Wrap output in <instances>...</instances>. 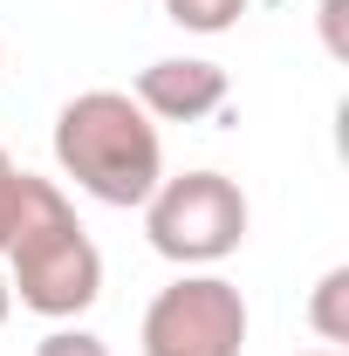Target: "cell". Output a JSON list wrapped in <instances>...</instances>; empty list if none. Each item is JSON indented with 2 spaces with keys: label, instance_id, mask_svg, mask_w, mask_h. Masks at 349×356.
I'll return each instance as SVG.
<instances>
[{
  "label": "cell",
  "instance_id": "cell-1",
  "mask_svg": "<svg viewBox=\"0 0 349 356\" xmlns=\"http://www.w3.org/2000/svg\"><path fill=\"white\" fill-rule=\"evenodd\" d=\"M0 274H7V295L28 315L76 322L83 309H96V295H103V254L83 233L69 192L55 178L21 172V213H14V233H7Z\"/></svg>",
  "mask_w": 349,
  "mask_h": 356
},
{
  "label": "cell",
  "instance_id": "cell-2",
  "mask_svg": "<svg viewBox=\"0 0 349 356\" xmlns=\"http://www.w3.org/2000/svg\"><path fill=\"white\" fill-rule=\"evenodd\" d=\"M55 165L96 206H144L165 178L158 124L124 89H83L55 110Z\"/></svg>",
  "mask_w": 349,
  "mask_h": 356
},
{
  "label": "cell",
  "instance_id": "cell-3",
  "mask_svg": "<svg viewBox=\"0 0 349 356\" xmlns=\"http://www.w3.org/2000/svg\"><path fill=\"white\" fill-rule=\"evenodd\" d=\"M247 192L226 172H185L158 178V192L144 199V240L165 254L172 267H219L226 254H240L247 240Z\"/></svg>",
  "mask_w": 349,
  "mask_h": 356
},
{
  "label": "cell",
  "instance_id": "cell-4",
  "mask_svg": "<svg viewBox=\"0 0 349 356\" xmlns=\"http://www.w3.org/2000/svg\"><path fill=\"white\" fill-rule=\"evenodd\" d=\"M137 350L144 356H240L247 350V295L213 267H192L172 288L151 295Z\"/></svg>",
  "mask_w": 349,
  "mask_h": 356
},
{
  "label": "cell",
  "instance_id": "cell-5",
  "mask_svg": "<svg viewBox=\"0 0 349 356\" xmlns=\"http://www.w3.org/2000/svg\"><path fill=\"white\" fill-rule=\"evenodd\" d=\"M137 110L151 124H199L226 103V69L206 55H165L151 69H137Z\"/></svg>",
  "mask_w": 349,
  "mask_h": 356
},
{
  "label": "cell",
  "instance_id": "cell-6",
  "mask_svg": "<svg viewBox=\"0 0 349 356\" xmlns=\"http://www.w3.org/2000/svg\"><path fill=\"white\" fill-rule=\"evenodd\" d=\"M308 329L322 343H349V267H329L308 295Z\"/></svg>",
  "mask_w": 349,
  "mask_h": 356
},
{
  "label": "cell",
  "instance_id": "cell-7",
  "mask_svg": "<svg viewBox=\"0 0 349 356\" xmlns=\"http://www.w3.org/2000/svg\"><path fill=\"white\" fill-rule=\"evenodd\" d=\"M247 7L254 0H165V21L185 35H226V28H240Z\"/></svg>",
  "mask_w": 349,
  "mask_h": 356
},
{
  "label": "cell",
  "instance_id": "cell-8",
  "mask_svg": "<svg viewBox=\"0 0 349 356\" xmlns=\"http://www.w3.org/2000/svg\"><path fill=\"white\" fill-rule=\"evenodd\" d=\"M35 356H110V343L89 336V329H69V322H62V329H48L42 343H35Z\"/></svg>",
  "mask_w": 349,
  "mask_h": 356
},
{
  "label": "cell",
  "instance_id": "cell-9",
  "mask_svg": "<svg viewBox=\"0 0 349 356\" xmlns=\"http://www.w3.org/2000/svg\"><path fill=\"white\" fill-rule=\"evenodd\" d=\"M14 213H21V172H14V165H0V254H7Z\"/></svg>",
  "mask_w": 349,
  "mask_h": 356
},
{
  "label": "cell",
  "instance_id": "cell-10",
  "mask_svg": "<svg viewBox=\"0 0 349 356\" xmlns=\"http://www.w3.org/2000/svg\"><path fill=\"white\" fill-rule=\"evenodd\" d=\"M343 7H349V0H322V35H329V55H343Z\"/></svg>",
  "mask_w": 349,
  "mask_h": 356
},
{
  "label": "cell",
  "instance_id": "cell-11",
  "mask_svg": "<svg viewBox=\"0 0 349 356\" xmlns=\"http://www.w3.org/2000/svg\"><path fill=\"white\" fill-rule=\"evenodd\" d=\"M7 315H14V295H7V274H0V329H7Z\"/></svg>",
  "mask_w": 349,
  "mask_h": 356
},
{
  "label": "cell",
  "instance_id": "cell-12",
  "mask_svg": "<svg viewBox=\"0 0 349 356\" xmlns=\"http://www.w3.org/2000/svg\"><path fill=\"white\" fill-rule=\"evenodd\" d=\"M308 356H343V350H308Z\"/></svg>",
  "mask_w": 349,
  "mask_h": 356
},
{
  "label": "cell",
  "instance_id": "cell-13",
  "mask_svg": "<svg viewBox=\"0 0 349 356\" xmlns=\"http://www.w3.org/2000/svg\"><path fill=\"white\" fill-rule=\"evenodd\" d=\"M0 165H14V158H7V144H0Z\"/></svg>",
  "mask_w": 349,
  "mask_h": 356
}]
</instances>
